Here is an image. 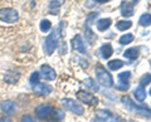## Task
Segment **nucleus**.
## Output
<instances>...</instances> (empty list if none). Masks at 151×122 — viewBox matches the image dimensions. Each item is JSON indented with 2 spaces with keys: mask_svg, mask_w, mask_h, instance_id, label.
I'll return each mask as SVG.
<instances>
[{
  "mask_svg": "<svg viewBox=\"0 0 151 122\" xmlns=\"http://www.w3.org/2000/svg\"><path fill=\"white\" fill-rule=\"evenodd\" d=\"M131 77V73L129 71L120 73L117 78H119V84H117V90L120 91H126L129 88V78Z\"/></svg>",
  "mask_w": 151,
  "mask_h": 122,
  "instance_id": "8",
  "label": "nucleus"
},
{
  "mask_svg": "<svg viewBox=\"0 0 151 122\" xmlns=\"http://www.w3.org/2000/svg\"><path fill=\"white\" fill-rule=\"evenodd\" d=\"M62 105L65 107V110L73 112L76 115H82L83 111H84L81 105H78L77 102L70 100V98H64V100H62Z\"/></svg>",
  "mask_w": 151,
  "mask_h": 122,
  "instance_id": "5",
  "label": "nucleus"
},
{
  "mask_svg": "<svg viewBox=\"0 0 151 122\" xmlns=\"http://www.w3.org/2000/svg\"><path fill=\"white\" fill-rule=\"evenodd\" d=\"M124 55L126 58H130V59H136L139 57V48H130V49H127Z\"/></svg>",
  "mask_w": 151,
  "mask_h": 122,
  "instance_id": "23",
  "label": "nucleus"
},
{
  "mask_svg": "<svg viewBox=\"0 0 151 122\" xmlns=\"http://www.w3.org/2000/svg\"><path fill=\"white\" fill-rule=\"evenodd\" d=\"M139 23H140V25H142V27H150L151 25V14H149V13L142 14L139 19Z\"/></svg>",
  "mask_w": 151,
  "mask_h": 122,
  "instance_id": "22",
  "label": "nucleus"
},
{
  "mask_svg": "<svg viewBox=\"0 0 151 122\" xmlns=\"http://www.w3.org/2000/svg\"><path fill=\"white\" fill-rule=\"evenodd\" d=\"M33 92L37 96H47L52 92V87L48 84H43V83H35L33 84Z\"/></svg>",
  "mask_w": 151,
  "mask_h": 122,
  "instance_id": "9",
  "label": "nucleus"
},
{
  "mask_svg": "<svg viewBox=\"0 0 151 122\" xmlns=\"http://www.w3.org/2000/svg\"><path fill=\"white\" fill-rule=\"evenodd\" d=\"M84 34H86V40L89 44H93L94 40H96V34L91 30V27L84 25Z\"/></svg>",
  "mask_w": 151,
  "mask_h": 122,
  "instance_id": "20",
  "label": "nucleus"
},
{
  "mask_svg": "<svg viewBox=\"0 0 151 122\" xmlns=\"http://www.w3.org/2000/svg\"><path fill=\"white\" fill-rule=\"evenodd\" d=\"M100 52H101V55H102L103 59H108L112 55L113 49H112L111 44H103L100 48Z\"/></svg>",
  "mask_w": 151,
  "mask_h": 122,
  "instance_id": "15",
  "label": "nucleus"
},
{
  "mask_svg": "<svg viewBox=\"0 0 151 122\" xmlns=\"http://www.w3.org/2000/svg\"><path fill=\"white\" fill-rule=\"evenodd\" d=\"M121 14L126 18L134 15V3L124 1L121 4Z\"/></svg>",
  "mask_w": 151,
  "mask_h": 122,
  "instance_id": "14",
  "label": "nucleus"
},
{
  "mask_svg": "<svg viewBox=\"0 0 151 122\" xmlns=\"http://www.w3.org/2000/svg\"><path fill=\"white\" fill-rule=\"evenodd\" d=\"M150 95H151V90H150Z\"/></svg>",
  "mask_w": 151,
  "mask_h": 122,
  "instance_id": "34",
  "label": "nucleus"
},
{
  "mask_svg": "<svg viewBox=\"0 0 151 122\" xmlns=\"http://www.w3.org/2000/svg\"><path fill=\"white\" fill-rule=\"evenodd\" d=\"M86 84H87V87H91L93 91H98V86L92 81L91 78H87V79H86Z\"/></svg>",
  "mask_w": 151,
  "mask_h": 122,
  "instance_id": "30",
  "label": "nucleus"
},
{
  "mask_svg": "<svg viewBox=\"0 0 151 122\" xmlns=\"http://www.w3.org/2000/svg\"><path fill=\"white\" fill-rule=\"evenodd\" d=\"M96 117L103 122H120V117H117L112 112L107 110H98L96 112Z\"/></svg>",
  "mask_w": 151,
  "mask_h": 122,
  "instance_id": "6",
  "label": "nucleus"
},
{
  "mask_svg": "<svg viewBox=\"0 0 151 122\" xmlns=\"http://www.w3.org/2000/svg\"><path fill=\"white\" fill-rule=\"evenodd\" d=\"M20 122H34V120H33L32 116L25 115V116H23L22 118H20Z\"/></svg>",
  "mask_w": 151,
  "mask_h": 122,
  "instance_id": "31",
  "label": "nucleus"
},
{
  "mask_svg": "<svg viewBox=\"0 0 151 122\" xmlns=\"http://www.w3.org/2000/svg\"><path fill=\"white\" fill-rule=\"evenodd\" d=\"M39 77H40V74L38 73V72H33L30 78H29V82L32 84H35V83H38V81H39Z\"/></svg>",
  "mask_w": 151,
  "mask_h": 122,
  "instance_id": "28",
  "label": "nucleus"
},
{
  "mask_svg": "<svg viewBox=\"0 0 151 122\" xmlns=\"http://www.w3.org/2000/svg\"><path fill=\"white\" fill-rule=\"evenodd\" d=\"M63 117H64V112H63L62 110H55V111H54V120H55V121L63 120Z\"/></svg>",
  "mask_w": 151,
  "mask_h": 122,
  "instance_id": "29",
  "label": "nucleus"
},
{
  "mask_svg": "<svg viewBox=\"0 0 151 122\" xmlns=\"http://www.w3.org/2000/svg\"><path fill=\"white\" fill-rule=\"evenodd\" d=\"M77 98L79 101H82L83 103H86V105H91V106H94L98 103V100L96 97H94L92 93H89L87 91H79L77 93Z\"/></svg>",
  "mask_w": 151,
  "mask_h": 122,
  "instance_id": "7",
  "label": "nucleus"
},
{
  "mask_svg": "<svg viewBox=\"0 0 151 122\" xmlns=\"http://www.w3.org/2000/svg\"><path fill=\"white\" fill-rule=\"evenodd\" d=\"M0 122H13L10 117H1L0 118Z\"/></svg>",
  "mask_w": 151,
  "mask_h": 122,
  "instance_id": "32",
  "label": "nucleus"
},
{
  "mask_svg": "<svg viewBox=\"0 0 151 122\" xmlns=\"http://www.w3.org/2000/svg\"><path fill=\"white\" fill-rule=\"evenodd\" d=\"M0 110L5 115H13L15 113V103L12 101H4L0 103Z\"/></svg>",
  "mask_w": 151,
  "mask_h": 122,
  "instance_id": "13",
  "label": "nucleus"
},
{
  "mask_svg": "<svg viewBox=\"0 0 151 122\" xmlns=\"http://www.w3.org/2000/svg\"><path fill=\"white\" fill-rule=\"evenodd\" d=\"M132 40H134V35L130 34V33H127V34L122 35L121 38H120V43L125 45V44H130Z\"/></svg>",
  "mask_w": 151,
  "mask_h": 122,
  "instance_id": "26",
  "label": "nucleus"
},
{
  "mask_svg": "<svg viewBox=\"0 0 151 122\" xmlns=\"http://www.w3.org/2000/svg\"><path fill=\"white\" fill-rule=\"evenodd\" d=\"M96 78L100 84H102L103 87H112L113 86V78L110 73H108L107 71L103 67H97L96 68Z\"/></svg>",
  "mask_w": 151,
  "mask_h": 122,
  "instance_id": "3",
  "label": "nucleus"
},
{
  "mask_svg": "<svg viewBox=\"0 0 151 122\" xmlns=\"http://www.w3.org/2000/svg\"><path fill=\"white\" fill-rule=\"evenodd\" d=\"M19 19V14L13 8H3L0 9V20L5 23H15Z\"/></svg>",
  "mask_w": 151,
  "mask_h": 122,
  "instance_id": "4",
  "label": "nucleus"
},
{
  "mask_svg": "<svg viewBox=\"0 0 151 122\" xmlns=\"http://www.w3.org/2000/svg\"><path fill=\"white\" fill-rule=\"evenodd\" d=\"M94 3H100V4H102V3H107V1H110V0H93Z\"/></svg>",
  "mask_w": 151,
  "mask_h": 122,
  "instance_id": "33",
  "label": "nucleus"
},
{
  "mask_svg": "<svg viewBox=\"0 0 151 122\" xmlns=\"http://www.w3.org/2000/svg\"><path fill=\"white\" fill-rule=\"evenodd\" d=\"M125 65V62L124 60H120V59H115V60H110L108 62V68L111 71H117V69L122 68Z\"/></svg>",
  "mask_w": 151,
  "mask_h": 122,
  "instance_id": "21",
  "label": "nucleus"
},
{
  "mask_svg": "<svg viewBox=\"0 0 151 122\" xmlns=\"http://www.w3.org/2000/svg\"><path fill=\"white\" fill-rule=\"evenodd\" d=\"M40 71H42V76H43V78L48 79V81H53V79H55V76H57L55 71L50 67V65L43 64L42 68H40Z\"/></svg>",
  "mask_w": 151,
  "mask_h": 122,
  "instance_id": "11",
  "label": "nucleus"
},
{
  "mask_svg": "<svg viewBox=\"0 0 151 122\" xmlns=\"http://www.w3.org/2000/svg\"><path fill=\"white\" fill-rule=\"evenodd\" d=\"M134 95L136 97V100L140 101V102H142V101H145V98H146V91L144 90L142 86H139V87L135 88Z\"/></svg>",
  "mask_w": 151,
  "mask_h": 122,
  "instance_id": "19",
  "label": "nucleus"
},
{
  "mask_svg": "<svg viewBox=\"0 0 151 122\" xmlns=\"http://www.w3.org/2000/svg\"><path fill=\"white\" fill-rule=\"evenodd\" d=\"M39 28H40V30L43 32V33L49 32V30H50V28H52V23H50L48 19H43V20L40 22Z\"/></svg>",
  "mask_w": 151,
  "mask_h": 122,
  "instance_id": "25",
  "label": "nucleus"
},
{
  "mask_svg": "<svg viewBox=\"0 0 151 122\" xmlns=\"http://www.w3.org/2000/svg\"><path fill=\"white\" fill-rule=\"evenodd\" d=\"M72 45H73V48L79 52V53H82V54H86L87 53V50H86V47H84V43H83V40H82V37L81 35H76L73 40H72Z\"/></svg>",
  "mask_w": 151,
  "mask_h": 122,
  "instance_id": "12",
  "label": "nucleus"
},
{
  "mask_svg": "<svg viewBox=\"0 0 151 122\" xmlns=\"http://www.w3.org/2000/svg\"><path fill=\"white\" fill-rule=\"evenodd\" d=\"M59 29H54L50 34L45 38L44 42V49H45V53L50 55L55 50L57 45H58V40H59Z\"/></svg>",
  "mask_w": 151,
  "mask_h": 122,
  "instance_id": "2",
  "label": "nucleus"
},
{
  "mask_svg": "<svg viewBox=\"0 0 151 122\" xmlns=\"http://www.w3.org/2000/svg\"><path fill=\"white\" fill-rule=\"evenodd\" d=\"M122 103H124L125 107L130 112H134V113L139 115L141 117H145V118H151V110L147 108L146 106L136 105L134 101H131L130 97H122Z\"/></svg>",
  "mask_w": 151,
  "mask_h": 122,
  "instance_id": "1",
  "label": "nucleus"
},
{
  "mask_svg": "<svg viewBox=\"0 0 151 122\" xmlns=\"http://www.w3.org/2000/svg\"><path fill=\"white\" fill-rule=\"evenodd\" d=\"M131 25H132V23L130 20H120V22H117L116 28L119 30H126L129 28H131Z\"/></svg>",
  "mask_w": 151,
  "mask_h": 122,
  "instance_id": "24",
  "label": "nucleus"
},
{
  "mask_svg": "<svg viewBox=\"0 0 151 122\" xmlns=\"http://www.w3.org/2000/svg\"><path fill=\"white\" fill-rule=\"evenodd\" d=\"M64 3V0H52L49 3V13L50 14H57L60 5Z\"/></svg>",
  "mask_w": 151,
  "mask_h": 122,
  "instance_id": "18",
  "label": "nucleus"
},
{
  "mask_svg": "<svg viewBox=\"0 0 151 122\" xmlns=\"http://www.w3.org/2000/svg\"><path fill=\"white\" fill-rule=\"evenodd\" d=\"M19 78H20V74H19L18 72L15 73L14 71H9V72L5 74V77H4L5 82H8V83H17Z\"/></svg>",
  "mask_w": 151,
  "mask_h": 122,
  "instance_id": "16",
  "label": "nucleus"
},
{
  "mask_svg": "<svg viewBox=\"0 0 151 122\" xmlns=\"http://www.w3.org/2000/svg\"><path fill=\"white\" fill-rule=\"evenodd\" d=\"M151 83V74L150 73H147V74H145V76H142L141 77V79H140V84L141 86H147V84H150Z\"/></svg>",
  "mask_w": 151,
  "mask_h": 122,
  "instance_id": "27",
  "label": "nucleus"
},
{
  "mask_svg": "<svg viewBox=\"0 0 151 122\" xmlns=\"http://www.w3.org/2000/svg\"><path fill=\"white\" fill-rule=\"evenodd\" d=\"M111 19L110 18H106V19H100L97 22V29L100 32H105L106 29H108V28L111 27Z\"/></svg>",
  "mask_w": 151,
  "mask_h": 122,
  "instance_id": "17",
  "label": "nucleus"
},
{
  "mask_svg": "<svg viewBox=\"0 0 151 122\" xmlns=\"http://www.w3.org/2000/svg\"><path fill=\"white\" fill-rule=\"evenodd\" d=\"M52 112H53V108H52L50 106L40 105L35 108V116L38 117V118H47V117L50 116Z\"/></svg>",
  "mask_w": 151,
  "mask_h": 122,
  "instance_id": "10",
  "label": "nucleus"
}]
</instances>
